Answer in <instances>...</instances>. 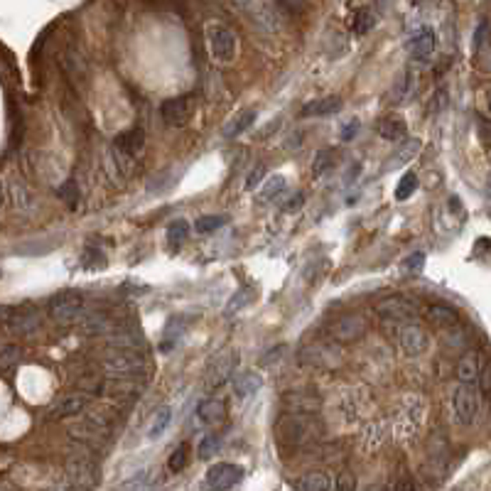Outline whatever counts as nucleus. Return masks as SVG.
Listing matches in <instances>:
<instances>
[{
	"mask_svg": "<svg viewBox=\"0 0 491 491\" xmlns=\"http://www.w3.org/2000/svg\"><path fill=\"white\" fill-rule=\"evenodd\" d=\"M275 433H277V443H280L282 450H297L310 443V440L320 433V428H317V423L310 415L295 410L292 415L280 418V423L275 425Z\"/></svg>",
	"mask_w": 491,
	"mask_h": 491,
	"instance_id": "f257e3e1",
	"label": "nucleus"
},
{
	"mask_svg": "<svg viewBox=\"0 0 491 491\" xmlns=\"http://www.w3.org/2000/svg\"><path fill=\"white\" fill-rule=\"evenodd\" d=\"M204 37H207V47H209L211 59H216L219 64L234 62L236 52H239V42H236L234 30H229L221 22H207Z\"/></svg>",
	"mask_w": 491,
	"mask_h": 491,
	"instance_id": "f03ea898",
	"label": "nucleus"
},
{
	"mask_svg": "<svg viewBox=\"0 0 491 491\" xmlns=\"http://www.w3.org/2000/svg\"><path fill=\"white\" fill-rule=\"evenodd\" d=\"M145 359L136 349H116L108 356H103L101 366L111 379H131L138 369H143Z\"/></svg>",
	"mask_w": 491,
	"mask_h": 491,
	"instance_id": "7ed1b4c3",
	"label": "nucleus"
},
{
	"mask_svg": "<svg viewBox=\"0 0 491 491\" xmlns=\"http://www.w3.org/2000/svg\"><path fill=\"white\" fill-rule=\"evenodd\" d=\"M69 435L84 445L101 447V445H106L108 438H111V425H108V420H103L101 415H91V418L79 420L77 425H72V428H69Z\"/></svg>",
	"mask_w": 491,
	"mask_h": 491,
	"instance_id": "20e7f679",
	"label": "nucleus"
},
{
	"mask_svg": "<svg viewBox=\"0 0 491 491\" xmlns=\"http://www.w3.org/2000/svg\"><path fill=\"white\" fill-rule=\"evenodd\" d=\"M197 113V98L192 93H185V96H175L167 98L160 108V116L167 126L172 128H182L192 121V116Z\"/></svg>",
	"mask_w": 491,
	"mask_h": 491,
	"instance_id": "39448f33",
	"label": "nucleus"
},
{
	"mask_svg": "<svg viewBox=\"0 0 491 491\" xmlns=\"http://www.w3.org/2000/svg\"><path fill=\"white\" fill-rule=\"evenodd\" d=\"M67 479L74 489H93L98 484V469L91 457L72 454L67 459Z\"/></svg>",
	"mask_w": 491,
	"mask_h": 491,
	"instance_id": "423d86ee",
	"label": "nucleus"
},
{
	"mask_svg": "<svg viewBox=\"0 0 491 491\" xmlns=\"http://www.w3.org/2000/svg\"><path fill=\"white\" fill-rule=\"evenodd\" d=\"M452 408H454V418H457L459 425H472L477 420L479 413V393L474 388V384H462L457 386L452 395Z\"/></svg>",
	"mask_w": 491,
	"mask_h": 491,
	"instance_id": "0eeeda50",
	"label": "nucleus"
},
{
	"mask_svg": "<svg viewBox=\"0 0 491 491\" xmlns=\"http://www.w3.org/2000/svg\"><path fill=\"white\" fill-rule=\"evenodd\" d=\"M236 366H239V354H236V351H224V354L216 356L204 374L207 388H219V386H224L226 381L234 379Z\"/></svg>",
	"mask_w": 491,
	"mask_h": 491,
	"instance_id": "6e6552de",
	"label": "nucleus"
},
{
	"mask_svg": "<svg viewBox=\"0 0 491 491\" xmlns=\"http://www.w3.org/2000/svg\"><path fill=\"white\" fill-rule=\"evenodd\" d=\"M244 467L234 462H216L207 472V484L211 489H234L244 482Z\"/></svg>",
	"mask_w": 491,
	"mask_h": 491,
	"instance_id": "1a4fd4ad",
	"label": "nucleus"
},
{
	"mask_svg": "<svg viewBox=\"0 0 491 491\" xmlns=\"http://www.w3.org/2000/svg\"><path fill=\"white\" fill-rule=\"evenodd\" d=\"M84 310V297L79 292H59L49 302V315L54 322H74Z\"/></svg>",
	"mask_w": 491,
	"mask_h": 491,
	"instance_id": "9d476101",
	"label": "nucleus"
},
{
	"mask_svg": "<svg viewBox=\"0 0 491 491\" xmlns=\"http://www.w3.org/2000/svg\"><path fill=\"white\" fill-rule=\"evenodd\" d=\"M366 329H369V322L361 315H344L329 327V336L334 341H356L366 334Z\"/></svg>",
	"mask_w": 491,
	"mask_h": 491,
	"instance_id": "9b49d317",
	"label": "nucleus"
},
{
	"mask_svg": "<svg viewBox=\"0 0 491 491\" xmlns=\"http://www.w3.org/2000/svg\"><path fill=\"white\" fill-rule=\"evenodd\" d=\"M428 344H430L428 332H425L420 325H408L400 329V349H403V354L410 356V359L425 354Z\"/></svg>",
	"mask_w": 491,
	"mask_h": 491,
	"instance_id": "f8f14e48",
	"label": "nucleus"
},
{
	"mask_svg": "<svg viewBox=\"0 0 491 491\" xmlns=\"http://www.w3.org/2000/svg\"><path fill=\"white\" fill-rule=\"evenodd\" d=\"M376 312H379L384 320H410L415 317V305H410L405 297L393 295V297H384V300L376 302Z\"/></svg>",
	"mask_w": 491,
	"mask_h": 491,
	"instance_id": "ddd939ff",
	"label": "nucleus"
},
{
	"mask_svg": "<svg viewBox=\"0 0 491 491\" xmlns=\"http://www.w3.org/2000/svg\"><path fill=\"white\" fill-rule=\"evenodd\" d=\"M420 150H423V140H418V138H410L408 143H403V145H400L398 150H395L393 155L386 160L384 172H393V170H400V167H405L410 160H413V157H418Z\"/></svg>",
	"mask_w": 491,
	"mask_h": 491,
	"instance_id": "4468645a",
	"label": "nucleus"
},
{
	"mask_svg": "<svg viewBox=\"0 0 491 491\" xmlns=\"http://www.w3.org/2000/svg\"><path fill=\"white\" fill-rule=\"evenodd\" d=\"M5 192L13 197L15 209H20V211H34V209H37L34 192L30 190L27 185H22L20 180H8V185H5Z\"/></svg>",
	"mask_w": 491,
	"mask_h": 491,
	"instance_id": "2eb2a0df",
	"label": "nucleus"
},
{
	"mask_svg": "<svg viewBox=\"0 0 491 491\" xmlns=\"http://www.w3.org/2000/svg\"><path fill=\"white\" fill-rule=\"evenodd\" d=\"M89 400L86 395H64L62 400H57V403L52 405V410H49V415L52 418H74V415H81L84 410H86Z\"/></svg>",
	"mask_w": 491,
	"mask_h": 491,
	"instance_id": "dca6fc26",
	"label": "nucleus"
},
{
	"mask_svg": "<svg viewBox=\"0 0 491 491\" xmlns=\"http://www.w3.org/2000/svg\"><path fill=\"white\" fill-rule=\"evenodd\" d=\"M197 415H199V420L204 425H221L226 420V403L219 398H207L199 403V408H197Z\"/></svg>",
	"mask_w": 491,
	"mask_h": 491,
	"instance_id": "f3484780",
	"label": "nucleus"
},
{
	"mask_svg": "<svg viewBox=\"0 0 491 491\" xmlns=\"http://www.w3.org/2000/svg\"><path fill=\"white\" fill-rule=\"evenodd\" d=\"M435 52V32L433 30H420L413 39H410V57L415 62H428Z\"/></svg>",
	"mask_w": 491,
	"mask_h": 491,
	"instance_id": "a211bd4d",
	"label": "nucleus"
},
{
	"mask_svg": "<svg viewBox=\"0 0 491 491\" xmlns=\"http://www.w3.org/2000/svg\"><path fill=\"white\" fill-rule=\"evenodd\" d=\"M116 148L126 157H136L145 148V133H143V128H131V131L116 136Z\"/></svg>",
	"mask_w": 491,
	"mask_h": 491,
	"instance_id": "6ab92c4d",
	"label": "nucleus"
},
{
	"mask_svg": "<svg viewBox=\"0 0 491 491\" xmlns=\"http://www.w3.org/2000/svg\"><path fill=\"white\" fill-rule=\"evenodd\" d=\"M256 118H258L256 108H246V111H239L229 123H226L224 131H221V133H224V138H229V140H231V138H239L241 133H246L248 128L256 123Z\"/></svg>",
	"mask_w": 491,
	"mask_h": 491,
	"instance_id": "aec40b11",
	"label": "nucleus"
},
{
	"mask_svg": "<svg viewBox=\"0 0 491 491\" xmlns=\"http://www.w3.org/2000/svg\"><path fill=\"white\" fill-rule=\"evenodd\" d=\"M263 388V376L256 374V371H244L234 379V393L239 398H251L258 391Z\"/></svg>",
	"mask_w": 491,
	"mask_h": 491,
	"instance_id": "412c9836",
	"label": "nucleus"
},
{
	"mask_svg": "<svg viewBox=\"0 0 491 491\" xmlns=\"http://www.w3.org/2000/svg\"><path fill=\"white\" fill-rule=\"evenodd\" d=\"M295 489H300V491H332V489H336V482L327 472H307V474H302L300 482H295Z\"/></svg>",
	"mask_w": 491,
	"mask_h": 491,
	"instance_id": "4be33fe9",
	"label": "nucleus"
},
{
	"mask_svg": "<svg viewBox=\"0 0 491 491\" xmlns=\"http://www.w3.org/2000/svg\"><path fill=\"white\" fill-rule=\"evenodd\" d=\"M344 108L339 96H327V98H317V101H310L305 108H302V116H334Z\"/></svg>",
	"mask_w": 491,
	"mask_h": 491,
	"instance_id": "5701e85b",
	"label": "nucleus"
},
{
	"mask_svg": "<svg viewBox=\"0 0 491 491\" xmlns=\"http://www.w3.org/2000/svg\"><path fill=\"white\" fill-rule=\"evenodd\" d=\"M408 128H405V121L398 116H386L384 121L379 123V136L384 140H403Z\"/></svg>",
	"mask_w": 491,
	"mask_h": 491,
	"instance_id": "b1692460",
	"label": "nucleus"
},
{
	"mask_svg": "<svg viewBox=\"0 0 491 491\" xmlns=\"http://www.w3.org/2000/svg\"><path fill=\"white\" fill-rule=\"evenodd\" d=\"M374 25H376V18H374V13H371L369 8H359V10H354V13L349 15V27H351V32H354V34L371 32V30H374Z\"/></svg>",
	"mask_w": 491,
	"mask_h": 491,
	"instance_id": "393cba45",
	"label": "nucleus"
},
{
	"mask_svg": "<svg viewBox=\"0 0 491 491\" xmlns=\"http://www.w3.org/2000/svg\"><path fill=\"white\" fill-rule=\"evenodd\" d=\"M410 89H413V72H410V69H403V72H400V77L393 81V89H391V93H388V101L391 103H403L405 98H408Z\"/></svg>",
	"mask_w": 491,
	"mask_h": 491,
	"instance_id": "a878e982",
	"label": "nucleus"
},
{
	"mask_svg": "<svg viewBox=\"0 0 491 491\" xmlns=\"http://www.w3.org/2000/svg\"><path fill=\"white\" fill-rule=\"evenodd\" d=\"M479 374H482V371H479L477 354H464L457 364V379L462 381V384H474V381H479Z\"/></svg>",
	"mask_w": 491,
	"mask_h": 491,
	"instance_id": "bb28decb",
	"label": "nucleus"
},
{
	"mask_svg": "<svg viewBox=\"0 0 491 491\" xmlns=\"http://www.w3.org/2000/svg\"><path fill=\"white\" fill-rule=\"evenodd\" d=\"M5 322H8L15 332H32L39 320L32 310H18V315L15 317H5Z\"/></svg>",
	"mask_w": 491,
	"mask_h": 491,
	"instance_id": "cd10ccee",
	"label": "nucleus"
},
{
	"mask_svg": "<svg viewBox=\"0 0 491 491\" xmlns=\"http://www.w3.org/2000/svg\"><path fill=\"white\" fill-rule=\"evenodd\" d=\"M251 302H253V287H251V285L239 287V290L234 292V297H231V300H229V305H226L224 315H226V317L236 315V312L244 310V307H246V305H251Z\"/></svg>",
	"mask_w": 491,
	"mask_h": 491,
	"instance_id": "c85d7f7f",
	"label": "nucleus"
},
{
	"mask_svg": "<svg viewBox=\"0 0 491 491\" xmlns=\"http://www.w3.org/2000/svg\"><path fill=\"white\" fill-rule=\"evenodd\" d=\"M428 317L440 327H454L457 325V312L450 310L445 305H430L428 307Z\"/></svg>",
	"mask_w": 491,
	"mask_h": 491,
	"instance_id": "c756f323",
	"label": "nucleus"
},
{
	"mask_svg": "<svg viewBox=\"0 0 491 491\" xmlns=\"http://www.w3.org/2000/svg\"><path fill=\"white\" fill-rule=\"evenodd\" d=\"M170 420H172V408H170V405H165V408L157 410L155 420H152L150 430H148V438H150V440L162 438V435H165V430L170 428Z\"/></svg>",
	"mask_w": 491,
	"mask_h": 491,
	"instance_id": "7c9ffc66",
	"label": "nucleus"
},
{
	"mask_svg": "<svg viewBox=\"0 0 491 491\" xmlns=\"http://www.w3.org/2000/svg\"><path fill=\"white\" fill-rule=\"evenodd\" d=\"M418 175L415 172H405L403 177L398 180V187H395V199L398 202H405L410 199V197L415 195V190H418Z\"/></svg>",
	"mask_w": 491,
	"mask_h": 491,
	"instance_id": "2f4dec72",
	"label": "nucleus"
},
{
	"mask_svg": "<svg viewBox=\"0 0 491 491\" xmlns=\"http://www.w3.org/2000/svg\"><path fill=\"white\" fill-rule=\"evenodd\" d=\"M229 221V216L219 214V216H202V219L195 221V231L197 234H214L216 229H221V226Z\"/></svg>",
	"mask_w": 491,
	"mask_h": 491,
	"instance_id": "473e14b6",
	"label": "nucleus"
},
{
	"mask_svg": "<svg viewBox=\"0 0 491 491\" xmlns=\"http://www.w3.org/2000/svg\"><path fill=\"white\" fill-rule=\"evenodd\" d=\"M219 450H221V438L216 433H209V435H204V438H202L199 450H197V452H199V459H211L216 452H219Z\"/></svg>",
	"mask_w": 491,
	"mask_h": 491,
	"instance_id": "72a5a7b5",
	"label": "nucleus"
},
{
	"mask_svg": "<svg viewBox=\"0 0 491 491\" xmlns=\"http://www.w3.org/2000/svg\"><path fill=\"white\" fill-rule=\"evenodd\" d=\"M187 462H190V447H187V445H180V447L170 454V459H167V469H170L172 474H180L182 469L187 467Z\"/></svg>",
	"mask_w": 491,
	"mask_h": 491,
	"instance_id": "f704fd0d",
	"label": "nucleus"
},
{
	"mask_svg": "<svg viewBox=\"0 0 491 491\" xmlns=\"http://www.w3.org/2000/svg\"><path fill=\"white\" fill-rule=\"evenodd\" d=\"M108 341L116 349H136V346H140V336L136 332H116V334H111Z\"/></svg>",
	"mask_w": 491,
	"mask_h": 491,
	"instance_id": "c9c22d12",
	"label": "nucleus"
},
{
	"mask_svg": "<svg viewBox=\"0 0 491 491\" xmlns=\"http://www.w3.org/2000/svg\"><path fill=\"white\" fill-rule=\"evenodd\" d=\"M332 165H334V152L327 150V148H325V150L317 152L315 160H312V175H315V177H322L327 170H329Z\"/></svg>",
	"mask_w": 491,
	"mask_h": 491,
	"instance_id": "e433bc0d",
	"label": "nucleus"
},
{
	"mask_svg": "<svg viewBox=\"0 0 491 491\" xmlns=\"http://www.w3.org/2000/svg\"><path fill=\"white\" fill-rule=\"evenodd\" d=\"M190 231H192V226L187 224L185 219H177L175 224H170V229H167V239H170V244L180 246L182 241L190 236Z\"/></svg>",
	"mask_w": 491,
	"mask_h": 491,
	"instance_id": "4c0bfd02",
	"label": "nucleus"
},
{
	"mask_svg": "<svg viewBox=\"0 0 491 491\" xmlns=\"http://www.w3.org/2000/svg\"><path fill=\"white\" fill-rule=\"evenodd\" d=\"M285 190V177L282 175H273V177H268V182H266V187H263V192H261V199L263 202H268L270 197H277L280 192Z\"/></svg>",
	"mask_w": 491,
	"mask_h": 491,
	"instance_id": "58836bf2",
	"label": "nucleus"
},
{
	"mask_svg": "<svg viewBox=\"0 0 491 491\" xmlns=\"http://www.w3.org/2000/svg\"><path fill=\"white\" fill-rule=\"evenodd\" d=\"M57 195L62 197V199L67 202V204L74 209V207H77V202H79V187H77V182H74V180H67L64 185H59V187H57Z\"/></svg>",
	"mask_w": 491,
	"mask_h": 491,
	"instance_id": "ea45409f",
	"label": "nucleus"
},
{
	"mask_svg": "<svg viewBox=\"0 0 491 491\" xmlns=\"http://www.w3.org/2000/svg\"><path fill=\"white\" fill-rule=\"evenodd\" d=\"M423 268H425V253H423V251L410 253V256L405 258V263H403V270L410 273V275H418V273L423 270Z\"/></svg>",
	"mask_w": 491,
	"mask_h": 491,
	"instance_id": "a19ab883",
	"label": "nucleus"
},
{
	"mask_svg": "<svg viewBox=\"0 0 491 491\" xmlns=\"http://www.w3.org/2000/svg\"><path fill=\"white\" fill-rule=\"evenodd\" d=\"M84 329L89 332V334H103V332L108 329V322L103 315H91L86 320V325H84Z\"/></svg>",
	"mask_w": 491,
	"mask_h": 491,
	"instance_id": "79ce46f5",
	"label": "nucleus"
},
{
	"mask_svg": "<svg viewBox=\"0 0 491 491\" xmlns=\"http://www.w3.org/2000/svg\"><path fill=\"white\" fill-rule=\"evenodd\" d=\"M20 361V349L15 344H5L3 346V356H0V366H3L5 371L10 369L13 364H18Z\"/></svg>",
	"mask_w": 491,
	"mask_h": 491,
	"instance_id": "37998d69",
	"label": "nucleus"
},
{
	"mask_svg": "<svg viewBox=\"0 0 491 491\" xmlns=\"http://www.w3.org/2000/svg\"><path fill=\"white\" fill-rule=\"evenodd\" d=\"M277 5H280L282 10H285L287 15H302L307 10V0H277Z\"/></svg>",
	"mask_w": 491,
	"mask_h": 491,
	"instance_id": "c03bdc74",
	"label": "nucleus"
},
{
	"mask_svg": "<svg viewBox=\"0 0 491 491\" xmlns=\"http://www.w3.org/2000/svg\"><path fill=\"white\" fill-rule=\"evenodd\" d=\"M263 177H266V165H256L251 172H248V180H246V192H253L258 185L263 182Z\"/></svg>",
	"mask_w": 491,
	"mask_h": 491,
	"instance_id": "a18cd8bd",
	"label": "nucleus"
},
{
	"mask_svg": "<svg viewBox=\"0 0 491 491\" xmlns=\"http://www.w3.org/2000/svg\"><path fill=\"white\" fill-rule=\"evenodd\" d=\"M354 487H356L354 474L341 472V474H339V482H336V489H339V491H349V489H354Z\"/></svg>",
	"mask_w": 491,
	"mask_h": 491,
	"instance_id": "49530a36",
	"label": "nucleus"
},
{
	"mask_svg": "<svg viewBox=\"0 0 491 491\" xmlns=\"http://www.w3.org/2000/svg\"><path fill=\"white\" fill-rule=\"evenodd\" d=\"M302 204H305V195H302V192H297V195L292 197V199L287 202L285 207H282V211H287V214H292V211H297Z\"/></svg>",
	"mask_w": 491,
	"mask_h": 491,
	"instance_id": "de8ad7c7",
	"label": "nucleus"
},
{
	"mask_svg": "<svg viewBox=\"0 0 491 491\" xmlns=\"http://www.w3.org/2000/svg\"><path fill=\"white\" fill-rule=\"evenodd\" d=\"M479 386H482L484 393L491 395V364L482 371V374H479Z\"/></svg>",
	"mask_w": 491,
	"mask_h": 491,
	"instance_id": "09e8293b",
	"label": "nucleus"
},
{
	"mask_svg": "<svg viewBox=\"0 0 491 491\" xmlns=\"http://www.w3.org/2000/svg\"><path fill=\"white\" fill-rule=\"evenodd\" d=\"M356 131H359V121H351L349 126L341 131V140H351V138L356 136Z\"/></svg>",
	"mask_w": 491,
	"mask_h": 491,
	"instance_id": "8fccbe9b",
	"label": "nucleus"
},
{
	"mask_svg": "<svg viewBox=\"0 0 491 491\" xmlns=\"http://www.w3.org/2000/svg\"><path fill=\"white\" fill-rule=\"evenodd\" d=\"M482 67L487 69V72H491V49H487V52L482 54Z\"/></svg>",
	"mask_w": 491,
	"mask_h": 491,
	"instance_id": "3c124183",
	"label": "nucleus"
},
{
	"mask_svg": "<svg viewBox=\"0 0 491 491\" xmlns=\"http://www.w3.org/2000/svg\"><path fill=\"white\" fill-rule=\"evenodd\" d=\"M487 106H489V111H491V89H489V93H487Z\"/></svg>",
	"mask_w": 491,
	"mask_h": 491,
	"instance_id": "603ef678",
	"label": "nucleus"
},
{
	"mask_svg": "<svg viewBox=\"0 0 491 491\" xmlns=\"http://www.w3.org/2000/svg\"><path fill=\"white\" fill-rule=\"evenodd\" d=\"M423 3V0H410V5H420Z\"/></svg>",
	"mask_w": 491,
	"mask_h": 491,
	"instance_id": "864d4df0",
	"label": "nucleus"
}]
</instances>
